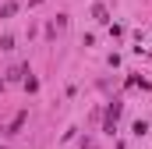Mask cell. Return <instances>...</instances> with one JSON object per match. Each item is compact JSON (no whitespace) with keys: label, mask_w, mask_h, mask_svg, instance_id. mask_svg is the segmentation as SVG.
<instances>
[{"label":"cell","mask_w":152,"mask_h":149,"mask_svg":"<svg viewBox=\"0 0 152 149\" xmlns=\"http://www.w3.org/2000/svg\"><path fill=\"white\" fill-rule=\"evenodd\" d=\"M25 121H28V110H21V114H14V121H11V124H7V128H4V135H18V131H21V124H25Z\"/></svg>","instance_id":"obj_1"},{"label":"cell","mask_w":152,"mask_h":149,"mask_svg":"<svg viewBox=\"0 0 152 149\" xmlns=\"http://www.w3.org/2000/svg\"><path fill=\"white\" fill-rule=\"evenodd\" d=\"M14 11H18V4H4V7H0V18H11Z\"/></svg>","instance_id":"obj_3"},{"label":"cell","mask_w":152,"mask_h":149,"mask_svg":"<svg viewBox=\"0 0 152 149\" xmlns=\"http://www.w3.org/2000/svg\"><path fill=\"white\" fill-rule=\"evenodd\" d=\"M0 50H14V36H4V39H0Z\"/></svg>","instance_id":"obj_4"},{"label":"cell","mask_w":152,"mask_h":149,"mask_svg":"<svg viewBox=\"0 0 152 149\" xmlns=\"http://www.w3.org/2000/svg\"><path fill=\"white\" fill-rule=\"evenodd\" d=\"M92 14H96V21H110V14H106V7H103V4H96V7H92Z\"/></svg>","instance_id":"obj_2"},{"label":"cell","mask_w":152,"mask_h":149,"mask_svg":"<svg viewBox=\"0 0 152 149\" xmlns=\"http://www.w3.org/2000/svg\"><path fill=\"white\" fill-rule=\"evenodd\" d=\"M28 4H32V7H36V4H42V0H28Z\"/></svg>","instance_id":"obj_5"}]
</instances>
